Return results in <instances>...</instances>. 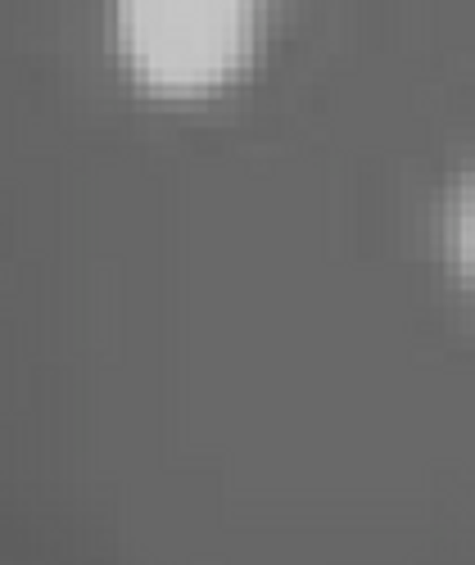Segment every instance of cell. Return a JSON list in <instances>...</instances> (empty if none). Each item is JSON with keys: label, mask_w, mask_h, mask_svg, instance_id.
Instances as JSON below:
<instances>
[{"label": "cell", "mask_w": 475, "mask_h": 565, "mask_svg": "<svg viewBox=\"0 0 475 565\" xmlns=\"http://www.w3.org/2000/svg\"><path fill=\"white\" fill-rule=\"evenodd\" d=\"M272 10L276 0H101L105 51L140 96L196 105L254 68Z\"/></svg>", "instance_id": "6da1fadb"}, {"label": "cell", "mask_w": 475, "mask_h": 565, "mask_svg": "<svg viewBox=\"0 0 475 565\" xmlns=\"http://www.w3.org/2000/svg\"><path fill=\"white\" fill-rule=\"evenodd\" d=\"M435 245L448 276L475 303V154L453 172L435 209Z\"/></svg>", "instance_id": "7a4b0ae2"}]
</instances>
